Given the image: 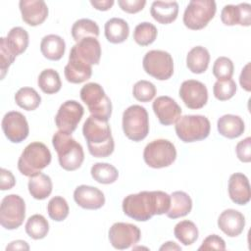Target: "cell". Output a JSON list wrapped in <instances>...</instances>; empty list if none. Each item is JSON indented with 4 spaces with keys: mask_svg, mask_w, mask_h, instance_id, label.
Masks as SVG:
<instances>
[{
    "mask_svg": "<svg viewBox=\"0 0 251 251\" xmlns=\"http://www.w3.org/2000/svg\"><path fill=\"white\" fill-rule=\"evenodd\" d=\"M82 133L92 156L106 158L113 153L115 143L108 121L89 116L83 124Z\"/></svg>",
    "mask_w": 251,
    "mask_h": 251,
    "instance_id": "obj_2",
    "label": "cell"
},
{
    "mask_svg": "<svg viewBox=\"0 0 251 251\" xmlns=\"http://www.w3.org/2000/svg\"><path fill=\"white\" fill-rule=\"evenodd\" d=\"M74 199L79 207L88 210L100 209L105 204L104 193L97 187L85 184L75 189Z\"/></svg>",
    "mask_w": 251,
    "mask_h": 251,
    "instance_id": "obj_19",
    "label": "cell"
},
{
    "mask_svg": "<svg viewBox=\"0 0 251 251\" xmlns=\"http://www.w3.org/2000/svg\"><path fill=\"white\" fill-rule=\"evenodd\" d=\"M109 240L116 249H127L140 240L141 231L138 226L128 223H115L109 229Z\"/></svg>",
    "mask_w": 251,
    "mask_h": 251,
    "instance_id": "obj_13",
    "label": "cell"
},
{
    "mask_svg": "<svg viewBox=\"0 0 251 251\" xmlns=\"http://www.w3.org/2000/svg\"><path fill=\"white\" fill-rule=\"evenodd\" d=\"M211 124L202 115H185L179 117L176 123V133L183 142H194L208 137Z\"/></svg>",
    "mask_w": 251,
    "mask_h": 251,
    "instance_id": "obj_6",
    "label": "cell"
},
{
    "mask_svg": "<svg viewBox=\"0 0 251 251\" xmlns=\"http://www.w3.org/2000/svg\"><path fill=\"white\" fill-rule=\"evenodd\" d=\"M216 11L213 0H191L183 13V24L192 30L202 29L214 18Z\"/></svg>",
    "mask_w": 251,
    "mask_h": 251,
    "instance_id": "obj_8",
    "label": "cell"
},
{
    "mask_svg": "<svg viewBox=\"0 0 251 251\" xmlns=\"http://www.w3.org/2000/svg\"><path fill=\"white\" fill-rule=\"evenodd\" d=\"M8 49L17 57L24 53L28 46V33L27 31L21 27L15 26L10 29L7 37H3Z\"/></svg>",
    "mask_w": 251,
    "mask_h": 251,
    "instance_id": "obj_29",
    "label": "cell"
},
{
    "mask_svg": "<svg viewBox=\"0 0 251 251\" xmlns=\"http://www.w3.org/2000/svg\"><path fill=\"white\" fill-rule=\"evenodd\" d=\"M118 4L123 11L129 14H135L144 8L146 1L145 0H119Z\"/></svg>",
    "mask_w": 251,
    "mask_h": 251,
    "instance_id": "obj_46",
    "label": "cell"
},
{
    "mask_svg": "<svg viewBox=\"0 0 251 251\" xmlns=\"http://www.w3.org/2000/svg\"><path fill=\"white\" fill-rule=\"evenodd\" d=\"M27 187L30 195L34 199L43 200L51 194L53 185L50 176L40 173L34 176L29 177Z\"/></svg>",
    "mask_w": 251,
    "mask_h": 251,
    "instance_id": "obj_31",
    "label": "cell"
},
{
    "mask_svg": "<svg viewBox=\"0 0 251 251\" xmlns=\"http://www.w3.org/2000/svg\"><path fill=\"white\" fill-rule=\"evenodd\" d=\"M210 63L209 51L203 46L193 47L186 56V66L193 74L204 73Z\"/></svg>",
    "mask_w": 251,
    "mask_h": 251,
    "instance_id": "obj_30",
    "label": "cell"
},
{
    "mask_svg": "<svg viewBox=\"0 0 251 251\" xmlns=\"http://www.w3.org/2000/svg\"><path fill=\"white\" fill-rule=\"evenodd\" d=\"M239 82L243 89L246 91L251 90V82H250V63H247L241 71L239 76Z\"/></svg>",
    "mask_w": 251,
    "mask_h": 251,
    "instance_id": "obj_48",
    "label": "cell"
},
{
    "mask_svg": "<svg viewBox=\"0 0 251 251\" xmlns=\"http://www.w3.org/2000/svg\"><path fill=\"white\" fill-rule=\"evenodd\" d=\"M69 205L65 198L55 196L51 198L47 204V212L49 217L56 222L64 221L69 215Z\"/></svg>",
    "mask_w": 251,
    "mask_h": 251,
    "instance_id": "obj_39",
    "label": "cell"
},
{
    "mask_svg": "<svg viewBox=\"0 0 251 251\" xmlns=\"http://www.w3.org/2000/svg\"><path fill=\"white\" fill-rule=\"evenodd\" d=\"M69 57L78 59L90 66L97 65L101 58V45L95 37L83 38L72 47Z\"/></svg>",
    "mask_w": 251,
    "mask_h": 251,
    "instance_id": "obj_16",
    "label": "cell"
},
{
    "mask_svg": "<svg viewBox=\"0 0 251 251\" xmlns=\"http://www.w3.org/2000/svg\"><path fill=\"white\" fill-rule=\"evenodd\" d=\"M152 18L162 25L176 21L178 14V4L176 1H154L151 5Z\"/></svg>",
    "mask_w": 251,
    "mask_h": 251,
    "instance_id": "obj_23",
    "label": "cell"
},
{
    "mask_svg": "<svg viewBox=\"0 0 251 251\" xmlns=\"http://www.w3.org/2000/svg\"><path fill=\"white\" fill-rule=\"evenodd\" d=\"M217 127L221 135L232 139L239 137L244 132L245 125L239 116L227 114L218 120Z\"/></svg>",
    "mask_w": 251,
    "mask_h": 251,
    "instance_id": "obj_25",
    "label": "cell"
},
{
    "mask_svg": "<svg viewBox=\"0 0 251 251\" xmlns=\"http://www.w3.org/2000/svg\"><path fill=\"white\" fill-rule=\"evenodd\" d=\"M72 36L75 42L86 37H95L99 35L98 25L90 19H79L72 26Z\"/></svg>",
    "mask_w": 251,
    "mask_h": 251,
    "instance_id": "obj_32",
    "label": "cell"
},
{
    "mask_svg": "<svg viewBox=\"0 0 251 251\" xmlns=\"http://www.w3.org/2000/svg\"><path fill=\"white\" fill-rule=\"evenodd\" d=\"M179 97L189 109H201L208 101V90L204 83L195 79L184 80L179 87Z\"/></svg>",
    "mask_w": 251,
    "mask_h": 251,
    "instance_id": "obj_15",
    "label": "cell"
},
{
    "mask_svg": "<svg viewBox=\"0 0 251 251\" xmlns=\"http://www.w3.org/2000/svg\"><path fill=\"white\" fill-rule=\"evenodd\" d=\"M16 56L8 49L3 37L0 39V71H1V78L3 79L9 67L15 61Z\"/></svg>",
    "mask_w": 251,
    "mask_h": 251,
    "instance_id": "obj_43",
    "label": "cell"
},
{
    "mask_svg": "<svg viewBox=\"0 0 251 251\" xmlns=\"http://www.w3.org/2000/svg\"><path fill=\"white\" fill-rule=\"evenodd\" d=\"M64 74L69 82L81 83L91 77L92 68L90 65L78 59L69 57V62L64 69Z\"/></svg>",
    "mask_w": 251,
    "mask_h": 251,
    "instance_id": "obj_24",
    "label": "cell"
},
{
    "mask_svg": "<svg viewBox=\"0 0 251 251\" xmlns=\"http://www.w3.org/2000/svg\"><path fill=\"white\" fill-rule=\"evenodd\" d=\"M6 250H29V246L24 240H15L7 245Z\"/></svg>",
    "mask_w": 251,
    "mask_h": 251,
    "instance_id": "obj_50",
    "label": "cell"
},
{
    "mask_svg": "<svg viewBox=\"0 0 251 251\" xmlns=\"http://www.w3.org/2000/svg\"><path fill=\"white\" fill-rule=\"evenodd\" d=\"M1 126L5 136L13 143L24 141L29 132L25 117L18 111L6 113L2 119Z\"/></svg>",
    "mask_w": 251,
    "mask_h": 251,
    "instance_id": "obj_14",
    "label": "cell"
},
{
    "mask_svg": "<svg viewBox=\"0 0 251 251\" xmlns=\"http://www.w3.org/2000/svg\"><path fill=\"white\" fill-rule=\"evenodd\" d=\"M16 104L26 111L35 110L41 102V97L32 87H22L15 94Z\"/></svg>",
    "mask_w": 251,
    "mask_h": 251,
    "instance_id": "obj_34",
    "label": "cell"
},
{
    "mask_svg": "<svg viewBox=\"0 0 251 251\" xmlns=\"http://www.w3.org/2000/svg\"><path fill=\"white\" fill-rule=\"evenodd\" d=\"M180 246H178L174 241H168L160 247V250H180Z\"/></svg>",
    "mask_w": 251,
    "mask_h": 251,
    "instance_id": "obj_51",
    "label": "cell"
},
{
    "mask_svg": "<svg viewBox=\"0 0 251 251\" xmlns=\"http://www.w3.org/2000/svg\"><path fill=\"white\" fill-rule=\"evenodd\" d=\"M176 158V147L167 139H155L148 143L143 151L145 163L153 169L169 167L175 162Z\"/></svg>",
    "mask_w": 251,
    "mask_h": 251,
    "instance_id": "obj_9",
    "label": "cell"
},
{
    "mask_svg": "<svg viewBox=\"0 0 251 251\" xmlns=\"http://www.w3.org/2000/svg\"><path fill=\"white\" fill-rule=\"evenodd\" d=\"M176 238L185 246L193 244L198 238V228L196 225L188 220L180 221L174 228Z\"/></svg>",
    "mask_w": 251,
    "mask_h": 251,
    "instance_id": "obj_33",
    "label": "cell"
},
{
    "mask_svg": "<svg viewBox=\"0 0 251 251\" xmlns=\"http://www.w3.org/2000/svg\"><path fill=\"white\" fill-rule=\"evenodd\" d=\"M19 7L23 21L31 26L41 25L48 17V7L43 0H21Z\"/></svg>",
    "mask_w": 251,
    "mask_h": 251,
    "instance_id": "obj_18",
    "label": "cell"
},
{
    "mask_svg": "<svg viewBox=\"0 0 251 251\" xmlns=\"http://www.w3.org/2000/svg\"><path fill=\"white\" fill-rule=\"evenodd\" d=\"M221 20L226 25H251V5L240 3L238 5H226L221 12Z\"/></svg>",
    "mask_w": 251,
    "mask_h": 251,
    "instance_id": "obj_20",
    "label": "cell"
},
{
    "mask_svg": "<svg viewBox=\"0 0 251 251\" xmlns=\"http://www.w3.org/2000/svg\"><path fill=\"white\" fill-rule=\"evenodd\" d=\"M16 183V178L13 176L12 172L2 168L0 170V189L1 190H9Z\"/></svg>",
    "mask_w": 251,
    "mask_h": 251,
    "instance_id": "obj_47",
    "label": "cell"
},
{
    "mask_svg": "<svg viewBox=\"0 0 251 251\" xmlns=\"http://www.w3.org/2000/svg\"><path fill=\"white\" fill-rule=\"evenodd\" d=\"M83 113L84 109L80 103L75 100H68L60 106L55 116L56 126L60 131L72 134L80 122Z\"/></svg>",
    "mask_w": 251,
    "mask_h": 251,
    "instance_id": "obj_12",
    "label": "cell"
},
{
    "mask_svg": "<svg viewBox=\"0 0 251 251\" xmlns=\"http://www.w3.org/2000/svg\"><path fill=\"white\" fill-rule=\"evenodd\" d=\"M25 217V204L17 194L5 196L0 205V224L6 229H16L22 226Z\"/></svg>",
    "mask_w": 251,
    "mask_h": 251,
    "instance_id": "obj_10",
    "label": "cell"
},
{
    "mask_svg": "<svg viewBox=\"0 0 251 251\" xmlns=\"http://www.w3.org/2000/svg\"><path fill=\"white\" fill-rule=\"evenodd\" d=\"M153 111L160 124L171 126L178 120L181 115L180 106L170 96H159L152 104Z\"/></svg>",
    "mask_w": 251,
    "mask_h": 251,
    "instance_id": "obj_17",
    "label": "cell"
},
{
    "mask_svg": "<svg viewBox=\"0 0 251 251\" xmlns=\"http://www.w3.org/2000/svg\"><path fill=\"white\" fill-rule=\"evenodd\" d=\"M225 249H226L225 240L217 234L208 235L203 240L201 246L198 248V250H225Z\"/></svg>",
    "mask_w": 251,
    "mask_h": 251,
    "instance_id": "obj_45",
    "label": "cell"
},
{
    "mask_svg": "<svg viewBox=\"0 0 251 251\" xmlns=\"http://www.w3.org/2000/svg\"><path fill=\"white\" fill-rule=\"evenodd\" d=\"M235 152L237 158L243 163L251 161V137L248 136L236 144Z\"/></svg>",
    "mask_w": 251,
    "mask_h": 251,
    "instance_id": "obj_44",
    "label": "cell"
},
{
    "mask_svg": "<svg viewBox=\"0 0 251 251\" xmlns=\"http://www.w3.org/2000/svg\"><path fill=\"white\" fill-rule=\"evenodd\" d=\"M157 27L148 22L138 24L133 31V39L140 46L150 45L157 38Z\"/></svg>",
    "mask_w": 251,
    "mask_h": 251,
    "instance_id": "obj_38",
    "label": "cell"
},
{
    "mask_svg": "<svg viewBox=\"0 0 251 251\" xmlns=\"http://www.w3.org/2000/svg\"><path fill=\"white\" fill-rule=\"evenodd\" d=\"M38 86L46 94L57 93L62 86L61 78L57 71L53 69H45L38 75Z\"/></svg>",
    "mask_w": 251,
    "mask_h": 251,
    "instance_id": "obj_35",
    "label": "cell"
},
{
    "mask_svg": "<svg viewBox=\"0 0 251 251\" xmlns=\"http://www.w3.org/2000/svg\"><path fill=\"white\" fill-rule=\"evenodd\" d=\"M90 4L99 11H107L114 5L113 0H91Z\"/></svg>",
    "mask_w": 251,
    "mask_h": 251,
    "instance_id": "obj_49",
    "label": "cell"
},
{
    "mask_svg": "<svg viewBox=\"0 0 251 251\" xmlns=\"http://www.w3.org/2000/svg\"><path fill=\"white\" fill-rule=\"evenodd\" d=\"M91 176L99 183L110 184L117 180L119 176L118 170L108 163H96L91 167Z\"/></svg>",
    "mask_w": 251,
    "mask_h": 251,
    "instance_id": "obj_36",
    "label": "cell"
},
{
    "mask_svg": "<svg viewBox=\"0 0 251 251\" xmlns=\"http://www.w3.org/2000/svg\"><path fill=\"white\" fill-rule=\"evenodd\" d=\"M228 195L231 201L237 205H245L250 201V184L245 175L235 173L229 176Z\"/></svg>",
    "mask_w": 251,
    "mask_h": 251,
    "instance_id": "obj_22",
    "label": "cell"
},
{
    "mask_svg": "<svg viewBox=\"0 0 251 251\" xmlns=\"http://www.w3.org/2000/svg\"><path fill=\"white\" fill-rule=\"evenodd\" d=\"M218 226L227 236L235 237L243 231L245 218L237 210L226 209L219 216Z\"/></svg>",
    "mask_w": 251,
    "mask_h": 251,
    "instance_id": "obj_21",
    "label": "cell"
},
{
    "mask_svg": "<svg viewBox=\"0 0 251 251\" xmlns=\"http://www.w3.org/2000/svg\"><path fill=\"white\" fill-rule=\"evenodd\" d=\"M52 144L58 154L60 166L66 171L77 170L84 160L82 146L71 134L57 131L52 137Z\"/></svg>",
    "mask_w": 251,
    "mask_h": 251,
    "instance_id": "obj_3",
    "label": "cell"
},
{
    "mask_svg": "<svg viewBox=\"0 0 251 251\" xmlns=\"http://www.w3.org/2000/svg\"><path fill=\"white\" fill-rule=\"evenodd\" d=\"M79 94L91 116L99 120L109 121L112 114V102L99 83H86L81 87Z\"/></svg>",
    "mask_w": 251,
    "mask_h": 251,
    "instance_id": "obj_5",
    "label": "cell"
},
{
    "mask_svg": "<svg viewBox=\"0 0 251 251\" xmlns=\"http://www.w3.org/2000/svg\"><path fill=\"white\" fill-rule=\"evenodd\" d=\"M123 130L132 141L143 140L149 132V118L146 109L140 105H131L123 113Z\"/></svg>",
    "mask_w": 251,
    "mask_h": 251,
    "instance_id": "obj_7",
    "label": "cell"
},
{
    "mask_svg": "<svg viewBox=\"0 0 251 251\" xmlns=\"http://www.w3.org/2000/svg\"><path fill=\"white\" fill-rule=\"evenodd\" d=\"M51 152L48 147L42 142H31L22 152L19 161L18 169L21 174L31 177L41 173L51 162Z\"/></svg>",
    "mask_w": 251,
    "mask_h": 251,
    "instance_id": "obj_4",
    "label": "cell"
},
{
    "mask_svg": "<svg viewBox=\"0 0 251 251\" xmlns=\"http://www.w3.org/2000/svg\"><path fill=\"white\" fill-rule=\"evenodd\" d=\"M105 36L111 43L118 44L126 41L129 34L127 23L121 18H112L108 20L104 26Z\"/></svg>",
    "mask_w": 251,
    "mask_h": 251,
    "instance_id": "obj_28",
    "label": "cell"
},
{
    "mask_svg": "<svg viewBox=\"0 0 251 251\" xmlns=\"http://www.w3.org/2000/svg\"><path fill=\"white\" fill-rule=\"evenodd\" d=\"M192 209V200L184 191H175L171 194L170 209L166 213L168 218L177 219L190 213Z\"/></svg>",
    "mask_w": 251,
    "mask_h": 251,
    "instance_id": "obj_27",
    "label": "cell"
},
{
    "mask_svg": "<svg viewBox=\"0 0 251 251\" xmlns=\"http://www.w3.org/2000/svg\"><path fill=\"white\" fill-rule=\"evenodd\" d=\"M170 205L171 195L164 191H140L125 197L123 211L137 222H146L155 215L166 214Z\"/></svg>",
    "mask_w": 251,
    "mask_h": 251,
    "instance_id": "obj_1",
    "label": "cell"
},
{
    "mask_svg": "<svg viewBox=\"0 0 251 251\" xmlns=\"http://www.w3.org/2000/svg\"><path fill=\"white\" fill-rule=\"evenodd\" d=\"M156 92L157 90L155 85L152 82L144 79L137 81L132 88L133 97L140 102L151 101L155 97Z\"/></svg>",
    "mask_w": 251,
    "mask_h": 251,
    "instance_id": "obj_41",
    "label": "cell"
},
{
    "mask_svg": "<svg viewBox=\"0 0 251 251\" xmlns=\"http://www.w3.org/2000/svg\"><path fill=\"white\" fill-rule=\"evenodd\" d=\"M213 75L218 80L231 78L234 71L232 61L227 57H219L213 65Z\"/></svg>",
    "mask_w": 251,
    "mask_h": 251,
    "instance_id": "obj_42",
    "label": "cell"
},
{
    "mask_svg": "<svg viewBox=\"0 0 251 251\" xmlns=\"http://www.w3.org/2000/svg\"><path fill=\"white\" fill-rule=\"evenodd\" d=\"M66 50L65 40L57 34L45 35L40 42V51L42 55L51 61L60 60Z\"/></svg>",
    "mask_w": 251,
    "mask_h": 251,
    "instance_id": "obj_26",
    "label": "cell"
},
{
    "mask_svg": "<svg viewBox=\"0 0 251 251\" xmlns=\"http://www.w3.org/2000/svg\"><path fill=\"white\" fill-rule=\"evenodd\" d=\"M236 92V83L233 79L217 80L213 86L214 96L220 101H226L233 97Z\"/></svg>",
    "mask_w": 251,
    "mask_h": 251,
    "instance_id": "obj_40",
    "label": "cell"
},
{
    "mask_svg": "<svg viewBox=\"0 0 251 251\" xmlns=\"http://www.w3.org/2000/svg\"><path fill=\"white\" fill-rule=\"evenodd\" d=\"M143 69L149 75L159 80L169 79L174 74V61L170 53L150 50L143 57Z\"/></svg>",
    "mask_w": 251,
    "mask_h": 251,
    "instance_id": "obj_11",
    "label": "cell"
},
{
    "mask_svg": "<svg viewBox=\"0 0 251 251\" xmlns=\"http://www.w3.org/2000/svg\"><path fill=\"white\" fill-rule=\"evenodd\" d=\"M49 231V224L47 220L39 214L32 215L25 224V232L32 239H42Z\"/></svg>",
    "mask_w": 251,
    "mask_h": 251,
    "instance_id": "obj_37",
    "label": "cell"
}]
</instances>
